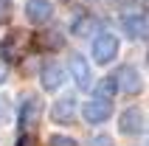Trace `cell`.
Here are the masks:
<instances>
[{"instance_id": "15", "label": "cell", "mask_w": 149, "mask_h": 146, "mask_svg": "<svg viewBox=\"0 0 149 146\" xmlns=\"http://www.w3.org/2000/svg\"><path fill=\"white\" fill-rule=\"evenodd\" d=\"M11 20V0H0V25Z\"/></svg>"}, {"instance_id": "7", "label": "cell", "mask_w": 149, "mask_h": 146, "mask_svg": "<svg viewBox=\"0 0 149 146\" xmlns=\"http://www.w3.org/2000/svg\"><path fill=\"white\" fill-rule=\"evenodd\" d=\"M121 28L130 40H143V37H149V17L127 14V17H121Z\"/></svg>"}, {"instance_id": "10", "label": "cell", "mask_w": 149, "mask_h": 146, "mask_svg": "<svg viewBox=\"0 0 149 146\" xmlns=\"http://www.w3.org/2000/svg\"><path fill=\"white\" fill-rule=\"evenodd\" d=\"M68 67H70V73H73L76 84L82 90L90 87V65H87V59L79 56V54H70V59H68Z\"/></svg>"}, {"instance_id": "12", "label": "cell", "mask_w": 149, "mask_h": 146, "mask_svg": "<svg viewBox=\"0 0 149 146\" xmlns=\"http://www.w3.org/2000/svg\"><path fill=\"white\" fill-rule=\"evenodd\" d=\"M37 45H40L42 51H56L65 45V37L56 31V28H51V31H42L40 37H37Z\"/></svg>"}, {"instance_id": "14", "label": "cell", "mask_w": 149, "mask_h": 146, "mask_svg": "<svg viewBox=\"0 0 149 146\" xmlns=\"http://www.w3.org/2000/svg\"><path fill=\"white\" fill-rule=\"evenodd\" d=\"M90 28H96V20H93L90 14H79L73 20V34H76V37H87Z\"/></svg>"}, {"instance_id": "18", "label": "cell", "mask_w": 149, "mask_h": 146, "mask_svg": "<svg viewBox=\"0 0 149 146\" xmlns=\"http://www.w3.org/2000/svg\"><path fill=\"white\" fill-rule=\"evenodd\" d=\"M17 146H37V143H34V138H31V135H20Z\"/></svg>"}, {"instance_id": "1", "label": "cell", "mask_w": 149, "mask_h": 146, "mask_svg": "<svg viewBox=\"0 0 149 146\" xmlns=\"http://www.w3.org/2000/svg\"><path fill=\"white\" fill-rule=\"evenodd\" d=\"M40 115H42V98H40V96L25 98L23 107H20V121H17V127H20V135H31V132L37 129Z\"/></svg>"}, {"instance_id": "2", "label": "cell", "mask_w": 149, "mask_h": 146, "mask_svg": "<svg viewBox=\"0 0 149 146\" xmlns=\"http://www.w3.org/2000/svg\"><path fill=\"white\" fill-rule=\"evenodd\" d=\"M113 81H116V90L124 93V96H138V93L143 90V79H141V73L135 70L132 65L118 67L116 76H113Z\"/></svg>"}, {"instance_id": "8", "label": "cell", "mask_w": 149, "mask_h": 146, "mask_svg": "<svg viewBox=\"0 0 149 146\" xmlns=\"http://www.w3.org/2000/svg\"><path fill=\"white\" fill-rule=\"evenodd\" d=\"M73 118H76V98L73 96L59 98L56 104L51 107V121L54 124H73Z\"/></svg>"}, {"instance_id": "20", "label": "cell", "mask_w": 149, "mask_h": 146, "mask_svg": "<svg viewBox=\"0 0 149 146\" xmlns=\"http://www.w3.org/2000/svg\"><path fill=\"white\" fill-rule=\"evenodd\" d=\"M146 62H149V54H146Z\"/></svg>"}, {"instance_id": "6", "label": "cell", "mask_w": 149, "mask_h": 146, "mask_svg": "<svg viewBox=\"0 0 149 146\" xmlns=\"http://www.w3.org/2000/svg\"><path fill=\"white\" fill-rule=\"evenodd\" d=\"M82 115H84L87 124H104V121H110V115H113V104L93 98V101H87V104L82 107Z\"/></svg>"}, {"instance_id": "11", "label": "cell", "mask_w": 149, "mask_h": 146, "mask_svg": "<svg viewBox=\"0 0 149 146\" xmlns=\"http://www.w3.org/2000/svg\"><path fill=\"white\" fill-rule=\"evenodd\" d=\"M20 42H25V34H20V31H14L11 37H6L3 40V56L6 59H20V54H23V48H20Z\"/></svg>"}, {"instance_id": "3", "label": "cell", "mask_w": 149, "mask_h": 146, "mask_svg": "<svg viewBox=\"0 0 149 146\" xmlns=\"http://www.w3.org/2000/svg\"><path fill=\"white\" fill-rule=\"evenodd\" d=\"M118 37L116 34H99L96 40H93V59L99 62V65H110L113 59L118 56Z\"/></svg>"}, {"instance_id": "4", "label": "cell", "mask_w": 149, "mask_h": 146, "mask_svg": "<svg viewBox=\"0 0 149 146\" xmlns=\"http://www.w3.org/2000/svg\"><path fill=\"white\" fill-rule=\"evenodd\" d=\"M118 129H121V135H141L146 129V115H143V110H138V107L124 110L121 118H118Z\"/></svg>"}, {"instance_id": "17", "label": "cell", "mask_w": 149, "mask_h": 146, "mask_svg": "<svg viewBox=\"0 0 149 146\" xmlns=\"http://www.w3.org/2000/svg\"><path fill=\"white\" fill-rule=\"evenodd\" d=\"M90 146H113V138L110 135H96V138H90Z\"/></svg>"}, {"instance_id": "5", "label": "cell", "mask_w": 149, "mask_h": 146, "mask_svg": "<svg viewBox=\"0 0 149 146\" xmlns=\"http://www.w3.org/2000/svg\"><path fill=\"white\" fill-rule=\"evenodd\" d=\"M65 67L59 65V62H45L42 65V73H40V81H42V87L48 90V93H56L62 84H65Z\"/></svg>"}, {"instance_id": "19", "label": "cell", "mask_w": 149, "mask_h": 146, "mask_svg": "<svg viewBox=\"0 0 149 146\" xmlns=\"http://www.w3.org/2000/svg\"><path fill=\"white\" fill-rule=\"evenodd\" d=\"M6 76H8V67H6V62H3V59H0V84H3V81H6Z\"/></svg>"}, {"instance_id": "9", "label": "cell", "mask_w": 149, "mask_h": 146, "mask_svg": "<svg viewBox=\"0 0 149 146\" xmlns=\"http://www.w3.org/2000/svg\"><path fill=\"white\" fill-rule=\"evenodd\" d=\"M51 14H54V6H51L48 0H28V3H25V17H28L34 25L48 23Z\"/></svg>"}, {"instance_id": "13", "label": "cell", "mask_w": 149, "mask_h": 146, "mask_svg": "<svg viewBox=\"0 0 149 146\" xmlns=\"http://www.w3.org/2000/svg\"><path fill=\"white\" fill-rule=\"evenodd\" d=\"M96 98L99 101H113V96H116V81H113V76H107V79H101L99 84H96Z\"/></svg>"}, {"instance_id": "16", "label": "cell", "mask_w": 149, "mask_h": 146, "mask_svg": "<svg viewBox=\"0 0 149 146\" xmlns=\"http://www.w3.org/2000/svg\"><path fill=\"white\" fill-rule=\"evenodd\" d=\"M51 146H76V140L68 138V135H54L51 138Z\"/></svg>"}]
</instances>
